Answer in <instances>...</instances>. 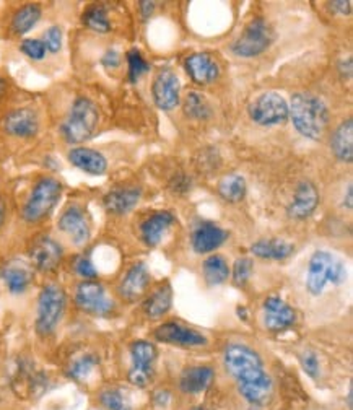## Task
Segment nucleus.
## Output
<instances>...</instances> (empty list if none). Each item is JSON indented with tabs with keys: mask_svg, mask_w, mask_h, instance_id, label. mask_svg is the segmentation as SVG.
<instances>
[{
	"mask_svg": "<svg viewBox=\"0 0 353 410\" xmlns=\"http://www.w3.org/2000/svg\"><path fill=\"white\" fill-rule=\"evenodd\" d=\"M225 368L238 381L246 401L262 406L272 397L274 382L264 371L261 355L244 344H229L223 355Z\"/></svg>",
	"mask_w": 353,
	"mask_h": 410,
	"instance_id": "f257e3e1",
	"label": "nucleus"
},
{
	"mask_svg": "<svg viewBox=\"0 0 353 410\" xmlns=\"http://www.w3.org/2000/svg\"><path fill=\"white\" fill-rule=\"evenodd\" d=\"M101 119L100 107L90 96L80 95L72 101L66 117L59 126L61 139L68 145L78 147L95 136Z\"/></svg>",
	"mask_w": 353,
	"mask_h": 410,
	"instance_id": "f03ea898",
	"label": "nucleus"
},
{
	"mask_svg": "<svg viewBox=\"0 0 353 410\" xmlns=\"http://www.w3.org/2000/svg\"><path fill=\"white\" fill-rule=\"evenodd\" d=\"M64 192L56 176H41L33 182L20 210V218L28 225L41 223L54 212Z\"/></svg>",
	"mask_w": 353,
	"mask_h": 410,
	"instance_id": "7ed1b4c3",
	"label": "nucleus"
},
{
	"mask_svg": "<svg viewBox=\"0 0 353 410\" xmlns=\"http://www.w3.org/2000/svg\"><path fill=\"white\" fill-rule=\"evenodd\" d=\"M290 116L297 131L303 137L319 140L329 124V110L325 102L309 93L293 95Z\"/></svg>",
	"mask_w": 353,
	"mask_h": 410,
	"instance_id": "20e7f679",
	"label": "nucleus"
},
{
	"mask_svg": "<svg viewBox=\"0 0 353 410\" xmlns=\"http://www.w3.org/2000/svg\"><path fill=\"white\" fill-rule=\"evenodd\" d=\"M67 308V295L59 283H47L37 296L35 329L40 337H51L61 324Z\"/></svg>",
	"mask_w": 353,
	"mask_h": 410,
	"instance_id": "39448f33",
	"label": "nucleus"
},
{
	"mask_svg": "<svg viewBox=\"0 0 353 410\" xmlns=\"http://www.w3.org/2000/svg\"><path fill=\"white\" fill-rule=\"evenodd\" d=\"M345 277L347 271L339 259L328 251H316L309 261L306 288L311 295L319 296L329 283L339 285Z\"/></svg>",
	"mask_w": 353,
	"mask_h": 410,
	"instance_id": "423d86ee",
	"label": "nucleus"
},
{
	"mask_svg": "<svg viewBox=\"0 0 353 410\" xmlns=\"http://www.w3.org/2000/svg\"><path fill=\"white\" fill-rule=\"evenodd\" d=\"M73 303L90 316L108 317L114 311V301L100 280H82L73 291Z\"/></svg>",
	"mask_w": 353,
	"mask_h": 410,
	"instance_id": "0eeeda50",
	"label": "nucleus"
},
{
	"mask_svg": "<svg viewBox=\"0 0 353 410\" xmlns=\"http://www.w3.org/2000/svg\"><path fill=\"white\" fill-rule=\"evenodd\" d=\"M57 228L66 235L75 247H83L92 238V220L88 210L80 202H71L66 205L62 213L59 215Z\"/></svg>",
	"mask_w": 353,
	"mask_h": 410,
	"instance_id": "6e6552de",
	"label": "nucleus"
},
{
	"mask_svg": "<svg viewBox=\"0 0 353 410\" xmlns=\"http://www.w3.org/2000/svg\"><path fill=\"white\" fill-rule=\"evenodd\" d=\"M2 132L17 140H33L41 131L40 111L33 106H20L10 110L0 122Z\"/></svg>",
	"mask_w": 353,
	"mask_h": 410,
	"instance_id": "1a4fd4ad",
	"label": "nucleus"
},
{
	"mask_svg": "<svg viewBox=\"0 0 353 410\" xmlns=\"http://www.w3.org/2000/svg\"><path fill=\"white\" fill-rule=\"evenodd\" d=\"M274 41V31L264 18H256L243 30L233 42L232 51L239 57H256L264 52Z\"/></svg>",
	"mask_w": 353,
	"mask_h": 410,
	"instance_id": "9d476101",
	"label": "nucleus"
},
{
	"mask_svg": "<svg viewBox=\"0 0 353 410\" xmlns=\"http://www.w3.org/2000/svg\"><path fill=\"white\" fill-rule=\"evenodd\" d=\"M249 116L259 126H277L288 119L290 107L287 100L275 91H267L249 105Z\"/></svg>",
	"mask_w": 353,
	"mask_h": 410,
	"instance_id": "9b49d317",
	"label": "nucleus"
},
{
	"mask_svg": "<svg viewBox=\"0 0 353 410\" xmlns=\"http://www.w3.org/2000/svg\"><path fill=\"white\" fill-rule=\"evenodd\" d=\"M30 261L33 271L52 274L57 271L64 259V247L56 238L47 235L36 236L30 246Z\"/></svg>",
	"mask_w": 353,
	"mask_h": 410,
	"instance_id": "f8f14e48",
	"label": "nucleus"
},
{
	"mask_svg": "<svg viewBox=\"0 0 353 410\" xmlns=\"http://www.w3.org/2000/svg\"><path fill=\"white\" fill-rule=\"evenodd\" d=\"M157 347L147 341H136L131 345L132 366L129 370L131 385L147 387L153 380V363L157 360Z\"/></svg>",
	"mask_w": 353,
	"mask_h": 410,
	"instance_id": "ddd939ff",
	"label": "nucleus"
},
{
	"mask_svg": "<svg viewBox=\"0 0 353 410\" xmlns=\"http://www.w3.org/2000/svg\"><path fill=\"white\" fill-rule=\"evenodd\" d=\"M179 78L171 69H162L153 80L152 93L155 105L163 111H171L179 105Z\"/></svg>",
	"mask_w": 353,
	"mask_h": 410,
	"instance_id": "4468645a",
	"label": "nucleus"
},
{
	"mask_svg": "<svg viewBox=\"0 0 353 410\" xmlns=\"http://www.w3.org/2000/svg\"><path fill=\"white\" fill-rule=\"evenodd\" d=\"M155 339L158 342L179 345V347H204L207 345V337L196 329L186 327L178 322H167L155 331Z\"/></svg>",
	"mask_w": 353,
	"mask_h": 410,
	"instance_id": "2eb2a0df",
	"label": "nucleus"
},
{
	"mask_svg": "<svg viewBox=\"0 0 353 410\" xmlns=\"http://www.w3.org/2000/svg\"><path fill=\"white\" fill-rule=\"evenodd\" d=\"M68 163L75 168L87 172L92 176H101L108 171V158H106L103 152L92 147H72L67 153Z\"/></svg>",
	"mask_w": 353,
	"mask_h": 410,
	"instance_id": "dca6fc26",
	"label": "nucleus"
},
{
	"mask_svg": "<svg viewBox=\"0 0 353 410\" xmlns=\"http://www.w3.org/2000/svg\"><path fill=\"white\" fill-rule=\"evenodd\" d=\"M297 315L292 306L279 296H269L264 301V324L272 332H282L295 324Z\"/></svg>",
	"mask_w": 353,
	"mask_h": 410,
	"instance_id": "f3484780",
	"label": "nucleus"
},
{
	"mask_svg": "<svg viewBox=\"0 0 353 410\" xmlns=\"http://www.w3.org/2000/svg\"><path fill=\"white\" fill-rule=\"evenodd\" d=\"M150 285V274L147 271L145 264L138 262L133 264V266L126 272L124 277H122L121 283L117 285V293L124 301H137L138 298H142L145 295V291Z\"/></svg>",
	"mask_w": 353,
	"mask_h": 410,
	"instance_id": "a211bd4d",
	"label": "nucleus"
},
{
	"mask_svg": "<svg viewBox=\"0 0 353 410\" xmlns=\"http://www.w3.org/2000/svg\"><path fill=\"white\" fill-rule=\"evenodd\" d=\"M33 267L21 261H12L0 269V280L12 295H23L33 282Z\"/></svg>",
	"mask_w": 353,
	"mask_h": 410,
	"instance_id": "6ab92c4d",
	"label": "nucleus"
},
{
	"mask_svg": "<svg viewBox=\"0 0 353 410\" xmlns=\"http://www.w3.org/2000/svg\"><path fill=\"white\" fill-rule=\"evenodd\" d=\"M319 204V194L316 186L309 181H301L297 186L295 196L292 204L288 205V217L295 220H304L316 210Z\"/></svg>",
	"mask_w": 353,
	"mask_h": 410,
	"instance_id": "aec40b11",
	"label": "nucleus"
},
{
	"mask_svg": "<svg viewBox=\"0 0 353 410\" xmlns=\"http://www.w3.org/2000/svg\"><path fill=\"white\" fill-rule=\"evenodd\" d=\"M186 69L191 78L199 85H210L218 78V64L210 54L196 52L186 59Z\"/></svg>",
	"mask_w": 353,
	"mask_h": 410,
	"instance_id": "412c9836",
	"label": "nucleus"
},
{
	"mask_svg": "<svg viewBox=\"0 0 353 410\" xmlns=\"http://www.w3.org/2000/svg\"><path fill=\"white\" fill-rule=\"evenodd\" d=\"M142 191L138 187H116L104 194V210L111 215H124L140 201Z\"/></svg>",
	"mask_w": 353,
	"mask_h": 410,
	"instance_id": "4be33fe9",
	"label": "nucleus"
},
{
	"mask_svg": "<svg viewBox=\"0 0 353 410\" xmlns=\"http://www.w3.org/2000/svg\"><path fill=\"white\" fill-rule=\"evenodd\" d=\"M228 238V233L213 223H202L192 233V250L197 254H207L220 247Z\"/></svg>",
	"mask_w": 353,
	"mask_h": 410,
	"instance_id": "5701e85b",
	"label": "nucleus"
},
{
	"mask_svg": "<svg viewBox=\"0 0 353 410\" xmlns=\"http://www.w3.org/2000/svg\"><path fill=\"white\" fill-rule=\"evenodd\" d=\"M42 18V7L41 4L36 2H28L23 4L21 7L15 10L12 17H10L8 30L13 36H25L26 33H30L35 26L40 23V20Z\"/></svg>",
	"mask_w": 353,
	"mask_h": 410,
	"instance_id": "b1692460",
	"label": "nucleus"
},
{
	"mask_svg": "<svg viewBox=\"0 0 353 410\" xmlns=\"http://www.w3.org/2000/svg\"><path fill=\"white\" fill-rule=\"evenodd\" d=\"M174 223V215L167 210L153 213L152 217H148L145 222L140 225V238L143 245L150 247L160 245V241L164 236V233L171 228V225Z\"/></svg>",
	"mask_w": 353,
	"mask_h": 410,
	"instance_id": "393cba45",
	"label": "nucleus"
},
{
	"mask_svg": "<svg viewBox=\"0 0 353 410\" xmlns=\"http://www.w3.org/2000/svg\"><path fill=\"white\" fill-rule=\"evenodd\" d=\"M215 380V371L210 366H191L179 377V387L184 394H199L207 391Z\"/></svg>",
	"mask_w": 353,
	"mask_h": 410,
	"instance_id": "a878e982",
	"label": "nucleus"
},
{
	"mask_svg": "<svg viewBox=\"0 0 353 410\" xmlns=\"http://www.w3.org/2000/svg\"><path fill=\"white\" fill-rule=\"evenodd\" d=\"M295 251V246L290 245V242L285 240H259L256 241L253 246H251V252L256 257L261 259H269V261H282V259H287L293 254Z\"/></svg>",
	"mask_w": 353,
	"mask_h": 410,
	"instance_id": "bb28decb",
	"label": "nucleus"
},
{
	"mask_svg": "<svg viewBox=\"0 0 353 410\" xmlns=\"http://www.w3.org/2000/svg\"><path fill=\"white\" fill-rule=\"evenodd\" d=\"M334 155L344 163H352L353 161V122L347 119L337 127L333 140H330Z\"/></svg>",
	"mask_w": 353,
	"mask_h": 410,
	"instance_id": "cd10ccee",
	"label": "nucleus"
},
{
	"mask_svg": "<svg viewBox=\"0 0 353 410\" xmlns=\"http://www.w3.org/2000/svg\"><path fill=\"white\" fill-rule=\"evenodd\" d=\"M171 305H173V288L168 282H164L145 300L143 311L152 320H158V317L167 315L171 310Z\"/></svg>",
	"mask_w": 353,
	"mask_h": 410,
	"instance_id": "c85d7f7f",
	"label": "nucleus"
},
{
	"mask_svg": "<svg viewBox=\"0 0 353 410\" xmlns=\"http://www.w3.org/2000/svg\"><path fill=\"white\" fill-rule=\"evenodd\" d=\"M82 23L93 33L106 35L111 31V20L108 8L103 4H92L82 13Z\"/></svg>",
	"mask_w": 353,
	"mask_h": 410,
	"instance_id": "c756f323",
	"label": "nucleus"
},
{
	"mask_svg": "<svg viewBox=\"0 0 353 410\" xmlns=\"http://www.w3.org/2000/svg\"><path fill=\"white\" fill-rule=\"evenodd\" d=\"M202 272H204V279L208 285L215 287V285H222L229 277V267L225 257L213 254L207 257L204 264H202Z\"/></svg>",
	"mask_w": 353,
	"mask_h": 410,
	"instance_id": "7c9ffc66",
	"label": "nucleus"
},
{
	"mask_svg": "<svg viewBox=\"0 0 353 410\" xmlns=\"http://www.w3.org/2000/svg\"><path fill=\"white\" fill-rule=\"evenodd\" d=\"M218 192L225 201L237 204L241 202L246 196V181L239 175H228L218 182Z\"/></svg>",
	"mask_w": 353,
	"mask_h": 410,
	"instance_id": "2f4dec72",
	"label": "nucleus"
},
{
	"mask_svg": "<svg viewBox=\"0 0 353 410\" xmlns=\"http://www.w3.org/2000/svg\"><path fill=\"white\" fill-rule=\"evenodd\" d=\"M96 366H98V357L95 353H82L71 361L67 373L75 381H83L93 373Z\"/></svg>",
	"mask_w": 353,
	"mask_h": 410,
	"instance_id": "473e14b6",
	"label": "nucleus"
},
{
	"mask_svg": "<svg viewBox=\"0 0 353 410\" xmlns=\"http://www.w3.org/2000/svg\"><path fill=\"white\" fill-rule=\"evenodd\" d=\"M184 112L192 119H207L212 115V107L204 95L191 91L184 100Z\"/></svg>",
	"mask_w": 353,
	"mask_h": 410,
	"instance_id": "72a5a7b5",
	"label": "nucleus"
},
{
	"mask_svg": "<svg viewBox=\"0 0 353 410\" xmlns=\"http://www.w3.org/2000/svg\"><path fill=\"white\" fill-rule=\"evenodd\" d=\"M98 401L106 410H132L124 394H122L121 390H116V387H108V390L101 391Z\"/></svg>",
	"mask_w": 353,
	"mask_h": 410,
	"instance_id": "f704fd0d",
	"label": "nucleus"
},
{
	"mask_svg": "<svg viewBox=\"0 0 353 410\" xmlns=\"http://www.w3.org/2000/svg\"><path fill=\"white\" fill-rule=\"evenodd\" d=\"M20 51L33 62L44 61L47 56V49L44 42L41 41V37H26V40L20 42Z\"/></svg>",
	"mask_w": 353,
	"mask_h": 410,
	"instance_id": "c9c22d12",
	"label": "nucleus"
},
{
	"mask_svg": "<svg viewBox=\"0 0 353 410\" xmlns=\"http://www.w3.org/2000/svg\"><path fill=\"white\" fill-rule=\"evenodd\" d=\"M127 62H129V80L136 83L143 74L148 72L150 64L143 59V56L137 49L127 52Z\"/></svg>",
	"mask_w": 353,
	"mask_h": 410,
	"instance_id": "e433bc0d",
	"label": "nucleus"
},
{
	"mask_svg": "<svg viewBox=\"0 0 353 410\" xmlns=\"http://www.w3.org/2000/svg\"><path fill=\"white\" fill-rule=\"evenodd\" d=\"M41 41L44 42L47 54H59L64 46V33L59 25H52L42 33Z\"/></svg>",
	"mask_w": 353,
	"mask_h": 410,
	"instance_id": "4c0bfd02",
	"label": "nucleus"
},
{
	"mask_svg": "<svg viewBox=\"0 0 353 410\" xmlns=\"http://www.w3.org/2000/svg\"><path fill=\"white\" fill-rule=\"evenodd\" d=\"M72 267L75 274L78 275V277H82L83 280H96L98 279V271H96L95 264L92 259L85 254H80L73 259L72 262Z\"/></svg>",
	"mask_w": 353,
	"mask_h": 410,
	"instance_id": "58836bf2",
	"label": "nucleus"
},
{
	"mask_svg": "<svg viewBox=\"0 0 353 410\" xmlns=\"http://www.w3.org/2000/svg\"><path fill=\"white\" fill-rule=\"evenodd\" d=\"M253 274V261L249 257H241L237 259L233 266V282L238 287H244L248 283V280Z\"/></svg>",
	"mask_w": 353,
	"mask_h": 410,
	"instance_id": "ea45409f",
	"label": "nucleus"
},
{
	"mask_svg": "<svg viewBox=\"0 0 353 410\" xmlns=\"http://www.w3.org/2000/svg\"><path fill=\"white\" fill-rule=\"evenodd\" d=\"M301 365H303V370L306 371V375L316 380L318 375H319L318 355L314 352H304L301 355Z\"/></svg>",
	"mask_w": 353,
	"mask_h": 410,
	"instance_id": "a19ab883",
	"label": "nucleus"
},
{
	"mask_svg": "<svg viewBox=\"0 0 353 410\" xmlns=\"http://www.w3.org/2000/svg\"><path fill=\"white\" fill-rule=\"evenodd\" d=\"M122 64V56L116 49H108L101 57V66L108 70H114Z\"/></svg>",
	"mask_w": 353,
	"mask_h": 410,
	"instance_id": "79ce46f5",
	"label": "nucleus"
},
{
	"mask_svg": "<svg viewBox=\"0 0 353 410\" xmlns=\"http://www.w3.org/2000/svg\"><path fill=\"white\" fill-rule=\"evenodd\" d=\"M329 7H330V10H333V12L340 13V15H350V12H352L350 0H347V2H344V0H342V2H330Z\"/></svg>",
	"mask_w": 353,
	"mask_h": 410,
	"instance_id": "37998d69",
	"label": "nucleus"
},
{
	"mask_svg": "<svg viewBox=\"0 0 353 410\" xmlns=\"http://www.w3.org/2000/svg\"><path fill=\"white\" fill-rule=\"evenodd\" d=\"M7 217H8V201L4 194H0V230L5 226Z\"/></svg>",
	"mask_w": 353,
	"mask_h": 410,
	"instance_id": "c03bdc74",
	"label": "nucleus"
},
{
	"mask_svg": "<svg viewBox=\"0 0 353 410\" xmlns=\"http://www.w3.org/2000/svg\"><path fill=\"white\" fill-rule=\"evenodd\" d=\"M8 88H10V82L7 77H4V75H0V102L5 100V96L8 93Z\"/></svg>",
	"mask_w": 353,
	"mask_h": 410,
	"instance_id": "a18cd8bd",
	"label": "nucleus"
},
{
	"mask_svg": "<svg viewBox=\"0 0 353 410\" xmlns=\"http://www.w3.org/2000/svg\"><path fill=\"white\" fill-rule=\"evenodd\" d=\"M140 10H142V17L143 20H147L150 15L153 13L155 4L153 2H140Z\"/></svg>",
	"mask_w": 353,
	"mask_h": 410,
	"instance_id": "49530a36",
	"label": "nucleus"
},
{
	"mask_svg": "<svg viewBox=\"0 0 353 410\" xmlns=\"http://www.w3.org/2000/svg\"><path fill=\"white\" fill-rule=\"evenodd\" d=\"M168 401H169L168 391H158L157 394H155V402H157L158 406H167Z\"/></svg>",
	"mask_w": 353,
	"mask_h": 410,
	"instance_id": "de8ad7c7",
	"label": "nucleus"
},
{
	"mask_svg": "<svg viewBox=\"0 0 353 410\" xmlns=\"http://www.w3.org/2000/svg\"><path fill=\"white\" fill-rule=\"evenodd\" d=\"M344 205H347L349 209L353 207V189H352V184L347 187V197L344 199Z\"/></svg>",
	"mask_w": 353,
	"mask_h": 410,
	"instance_id": "09e8293b",
	"label": "nucleus"
},
{
	"mask_svg": "<svg viewBox=\"0 0 353 410\" xmlns=\"http://www.w3.org/2000/svg\"><path fill=\"white\" fill-rule=\"evenodd\" d=\"M340 72H342V75H344V72H345V62L342 61V64H340ZM352 75V59H347V77H350Z\"/></svg>",
	"mask_w": 353,
	"mask_h": 410,
	"instance_id": "8fccbe9b",
	"label": "nucleus"
},
{
	"mask_svg": "<svg viewBox=\"0 0 353 410\" xmlns=\"http://www.w3.org/2000/svg\"><path fill=\"white\" fill-rule=\"evenodd\" d=\"M352 397H353V392H352V390H350V392H349V409H353V404H352Z\"/></svg>",
	"mask_w": 353,
	"mask_h": 410,
	"instance_id": "3c124183",
	"label": "nucleus"
},
{
	"mask_svg": "<svg viewBox=\"0 0 353 410\" xmlns=\"http://www.w3.org/2000/svg\"><path fill=\"white\" fill-rule=\"evenodd\" d=\"M191 410H207V409H204V407H194V409H191Z\"/></svg>",
	"mask_w": 353,
	"mask_h": 410,
	"instance_id": "603ef678",
	"label": "nucleus"
}]
</instances>
